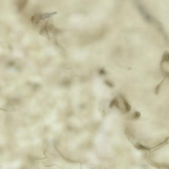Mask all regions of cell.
Here are the masks:
<instances>
[{
    "mask_svg": "<svg viewBox=\"0 0 169 169\" xmlns=\"http://www.w3.org/2000/svg\"><path fill=\"white\" fill-rule=\"evenodd\" d=\"M135 147L136 149H139L140 150H150L149 148L146 147L145 146H143V145L140 144V143H138L135 145Z\"/></svg>",
    "mask_w": 169,
    "mask_h": 169,
    "instance_id": "cell-5",
    "label": "cell"
},
{
    "mask_svg": "<svg viewBox=\"0 0 169 169\" xmlns=\"http://www.w3.org/2000/svg\"><path fill=\"white\" fill-rule=\"evenodd\" d=\"M28 0H19L18 1L17 6L19 12H21L23 10L28 3Z\"/></svg>",
    "mask_w": 169,
    "mask_h": 169,
    "instance_id": "cell-2",
    "label": "cell"
},
{
    "mask_svg": "<svg viewBox=\"0 0 169 169\" xmlns=\"http://www.w3.org/2000/svg\"><path fill=\"white\" fill-rule=\"evenodd\" d=\"M122 99L124 104L125 106V111L127 112H129L131 110V107L124 98H122Z\"/></svg>",
    "mask_w": 169,
    "mask_h": 169,
    "instance_id": "cell-4",
    "label": "cell"
},
{
    "mask_svg": "<svg viewBox=\"0 0 169 169\" xmlns=\"http://www.w3.org/2000/svg\"><path fill=\"white\" fill-rule=\"evenodd\" d=\"M140 113L139 112L136 111L134 112L133 117H134V118L135 119H137L139 118L140 117Z\"/></svg>",
    "mask_w": 169,
    "mask_h": 169,
    "instance_id": "cell-6",
    "label": "cell"
},
{
    "mask_svg": "<svg viewBox=\"0 0 169 169\" xmlns=\"http://www.w3.org/2000/svg\"><path fill=\"white\" fill-rule=\"evenodd\" d=\"M56 14V12L36 13L32 16L31 21L33 25H37L43 20L50 18Z\"/></svg>",
    "mask_w": 169,
    "mask_h": 169,
    "instance_id": "cell-1",
    "label": "cell"
},
{
    "mask_svg": "<svg viewBox=\"0 0 169 169\" xmlns=\"http://www.w3.org/2000/svg\"><path fill=\"white\" fill-rule=\"evenodd\" d=\"M119 103L118 101L116 99H113L112 101L111 102L109 106V107L110 108H111L113 107V106H115L117 108H119Z\"/></svg>",
    "mask_w": 169,
    "mask_h": 169,
    "instance_id": "cell-3",
    "label": "cell"
}]
</instances>
